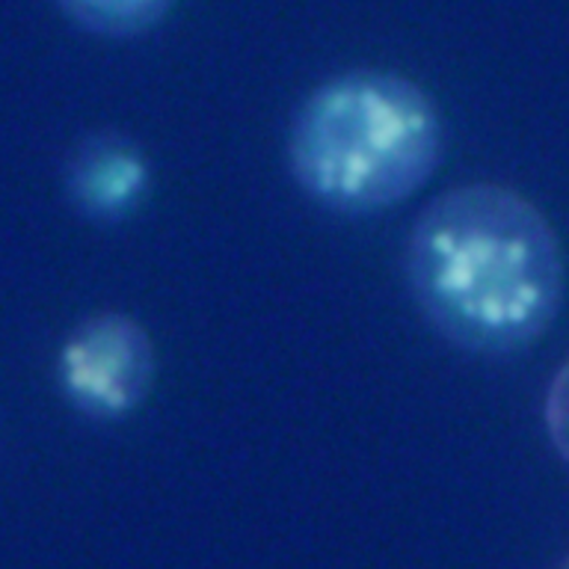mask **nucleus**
<instances>
[{
    "mask_svg": "<svg viewBox=\"0 0 569 569\" xmlns=\"http://www.w3.org/2000/svg\"><path fill=\"white\" fill-rule=\"evenodd\" d=\"M407 279L433 329L466 353L537 345L563 302V252L542 211L510 187L466 184L412 222Z\"/></svg>",
    "mask_w": 569,
    "mask_h": 569,
    "instance_id": "nucleus-1",
    "label": "nucleus"
},
{
    "mask_svg": "<svg viewBox=\"0 0 569 569\" xmlns=\"http://www.w3.org/2000/svg\"><path fill=\"white\" fill-rule=\"evenodd\" d=\"M445 124L427 89L398 71L350 69L302 98L288 163L309 199L338 213L395 208L436 176Z\"/></svg>",
    "mask_w": 569,
    "mask_h": 569,
    "instance_id": "nucleus-2",
    "label": "nucleus"
},
{
    "mask_svg": "<svg viewBox=\"0 0 569 569\" xmlns=\"http://www.w3.org/2000/svg\"><path fill=\"white\" fill-rule=\"evenodd\" d=\"M154 345L122 311H101L71 329L57 359V380L71 409L92 421H122L154 386Z\"/></svg>",
    "mask_w": 569,
    "mask_h": 569,
    "instance_id": "nucleus-3",
    "label": "nucleus"
},
{
    "mask_svg": "<svg viewBox=\"0 0 569 569\" xmlns=\"http://www.w3.org/2000/svg\"><path fill=\"white\" fill-rule=\"evenodd\" d=\"M62 187L83 220L119 226L149 199L151 163L140 142L124 133H89L71 149L62 169Z\"/></svg>",
    "mask_w": 569,
    "mask_h": 569,
    "instance_id": "nucleus-4",
    "label": "nucleus"
},
{
    "mask_svg": "<svg viewBox=\"0 0 569 569\" xmlns=\"http://www.w3.org/2000/svg\"><path fill=\"white\" fill-rule=\"evenodd\" d=\"M71 24L101 39H137L172 12L176 0H57Z\"/></svg>",
    "mask_w": 569,
    "mask_h": 569,
    "instance_id": "nucleus-5",
    "label": "nucleus"
},
{
    "mask_svg": "<svg viewBox=\"0 0 569 569\" xmlns=\"http://www.w3.org/2000/svg\"><path fill=\"white\" fill-rule=\"evenodd\" d=\"M546 433L560 460L569 466V362L560 365L546 391Z\"/></svg>",
    "mask_w": 569,
    "mask_h": 569,
    "instance_id": "nucleus-6",
    "label": "nucleus"
},
{
    "mask_svg": "<svg viewBox=\"0 0 569 569\" xmlns=\"http://www.w3.org/2000/svg\"><path fill=\"white\" fill-rule=\"evenodd\" d=\"M558 569H569V555H567V558H563V560H560Z\"/></svg>",
    "mask_w": 569,
    "mask_h": 569,
    "instance_id": "nucleus-7",
    "label": "nucleus"
}]
</instances>
